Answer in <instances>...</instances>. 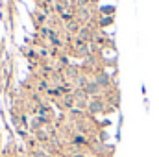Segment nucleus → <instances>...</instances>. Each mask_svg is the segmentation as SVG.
<instances>
[{
  "instance_id": "f257e3e1",
  "label": "nucleus",
  "mask_w": 159,
  "mask_h": 157,
  "mask_svg": "<svg viewBox=\"0 0 159 157\" xmlns=\"http://www.w3.org/2000/svg\"><path fill=\"white\" fill-rule=\"evenodd\" d=\"M83 92H85V96H96L100 92V85L96 81H87L83 87Z\"/></svg>"
},
{
  "instance_id": "423d86ee",
  "label": "nucleus",
  "mask_w": 159,
  "mask_h": 157,
  "mask_svg": "<svg viewBox=\"0 0 159 157\" xmlns=\"http://www.w3.org/2000/svg\"><path fill=\"white\" fill-rule=\"evenodd\" d=\"M70 157H87V155H83V154H74V155H70Z\"/></svg>"
},
{
  "instance_id": "7ed1b4c3",
  "label": "nucleus",
  "mask_w": 159,
  "mask_h": 157,
  "mask_svg": "<svg viewBox=\"0 0 159 157\" xmlns=\"http://www.w3.org/2000/svg\"><path fill=\"white\" fill-rule=\"evenodd\" d=\"M94 81L100 85V87H109V74H106V72H98L96 74V78H94Z\"/></svg>"
},
{
  "instance_id": "6e6552de",
  "label": "nucleus",
  "mask_w": 159,
  "mask_h": 157,
  "mask_svg": "<svg viewBox=\"0 0 159 157\" xmlns=\"http://www.w3.org/2000/svg\"><path fill=\"white\" fill-rule=\"evenodd\" d=\"M87 157H94V155H87Z\"/></svg>"
},
{
  "instance_id": "20e7f679",
  "label": "nucleus",
  "mask_w": 159,
  "mask_h": 157,
  "mask_svg": "<svg viewBox=\"0 0 159 157\" xmlns=\"http://www.w3.org/2000/svg\"><path fill=\"white\" fill-rule=\"evenodd\" d=\"M67 30L72 32V34H76V32H78V22H69V24H67Z\"/></svg>"
},
{
  "instance_id": "f03ea898",
  "label": "nucleus",
  "mask_w": 159,
  "mask_h": 157,
  "mask_svg": "<svg viewBox=\"0 0 159 157\" xmlns=\"http://www.w3.org/2000/svg\"><path fill=\"white\" fill-rule=\"evenodd\" d=\"M87 107H89V111H91L93 115H96V113H100V111L104 109V102H100V100H93V102L87 104Z\"/></svg>"
},
{
  "instance_id": "39448f33",
  "label": "nucleus",
  "mask_w": 159,
  "mask_h": 157,
  "mask_svg": "<svg viewBox=\"0 0 159 157\" xmlns=\"http://www.w3.org/2000/svg\"><path fill=\"white\" fill-rule=\"evenodd\" d=\"M37 139H39V141H46V133H44L43 129H39V131H37Z\"/></svg>"
},
{
  "instance_id": "0eeeda50",
  "label": "nucleus",
  "mask_w": 159,
  "mask_h": 157,
  "mask_svg": "<svg viewBox=\"0 0 159 157\" xmlns=\"http://www.w3.org/2000/svg\"><path fill=\"white\" fill-rule=\"evenodd\" d=\"M91 2H98V0H91Z\"/></svg>"
}]
</instances>
